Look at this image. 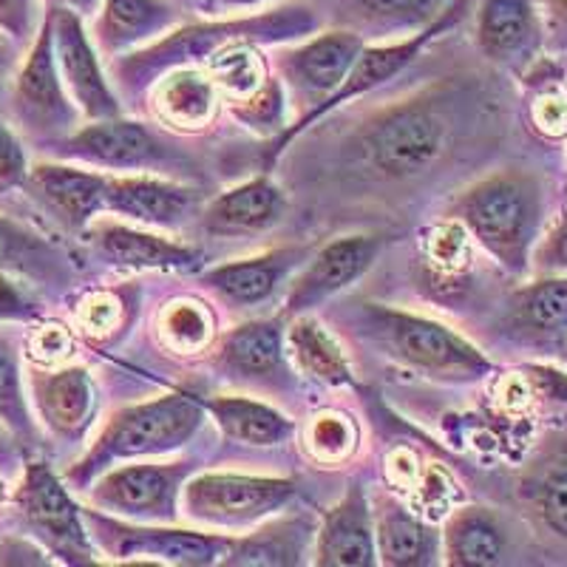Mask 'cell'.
Returning a JSON list of instances; mask_svg holds the SVG:
<instances>
[{"mask_svg": "<svg viewBox=\"0 0 567 567\" xmlns=\"http://www.w3.org/2000/svg\"><path fill=\"white\" fill-rule=\"evenodd\" d=\"M207 316L194 307V303H179L176 310H171L168 316V332L174 336V341L187 343V347H194V343H202L207 336Z\"/></svg>", "mask_w": 567, "mask_h": 567, "instance_id": "40", "label": "cell"}, {"mask_svg": "<svg viewBox=\"0 0 567 567\" xmlns=\"http://www.w3.org/2000/svg\"><path fill=\"white\" fill-rule=\"evenodd\" d=\"M60 154L111 171H162L174 162L171 142L142 123L120 116L97 120L89 128L71 134L60 145Z\"/></svg>", "mask_w": 567, "mask_h": 567, "instance_id": "10", "label": "cell"}, {"mask_svg": "<svg viewBox=\"0 0 567 567\" xmlns=\"http://www.w3.org/2000/svg\"><path fill=\"white\" fill-rule=\"evenodd\" d=\"M190 463L128 465L105 474L91 491V499L111 514L168 523L176 519V494L185 483Z\"/></svg>", "mask_w": 567, "mask_h": 567, "instance_id": "12", "label": "cell"}, {"mask_svg": "<svg viewBox=\"0 0 567 567\" xmlns=\"http://www.w3.org/2000/svg\"><path fill=\"white\" fill-rule=\"evenodd\" d=\"M378 250H381L378 236H347V239L329 241L312 258V265L292 281L284 312L287 316H301V312H310L312 307L341 292L354 278L363 276V270L372 265Z\"/></svg>", "mask_w": 567, "mask_h": 567, "instance_id": "16", "label": "cell"}, {"mask_svg": "<svg viewBox=\"0 0 567 567\" xmlns=\"http://www.w3.org/2000/svg\"><path fill=\"white\" fill-rule=\"evenodd\" d=\"M550 276H567V221H559L530 256Z\"/></svg>", "mask_w": 567, "mask_h": 567, "instance_id": "41", "label": "cell"}, {"mask_svg": "<svg viewBox=\"0 0 567 567\" xmlns=\"http://www.w3.org/2000/svg\"><path fill=\"white\" fill-rule=\"evenodd\" d=\"M176 3H182V7H190V9L199 7V0H176Z\"/></svg>", "mask_w": 567, "mask_h": 567, "instance_id": "47", "label": "cell"}, {"mask_svg": "<svg viewBox=\"0 0 567 567\" xmlns=\"http://www.w3.org/2000/svg\"><path fill=\"white\" fill-rule=\"evenodd\" d=\"M54 7H65V9H74L80 18H89V14H97L100 3L103 0H52Z\"/></svg>", "mask_w": 567, "mask_h": 567, "instance_id": "45", "label": "cell"}, {"mask_svg": "<svg viewBox=\"0 0 567 567\" xmlns=\"http://www.w3.org/2000/svg\"><path fill=\"white\" fill-rule=\"evenodd\" d=\"M0 420L20 434L32 432L23 386H20L18 352L7 336H0Z\"/></svg>", "mask_w": 567, "mask_h": 567, "instance_id": "36", "label": "cell"}, {"mask_svg": "<svg viewBox=\"0 0 567 567\" xmlns=\"http://www.w3.org/2000/svg\"><path fill=\"white\" fill-rule=\"evenodd\" d=\"M316 445L318 449H329L332 454H338L341 449L349 445V429L341 423V420L323 417L321 423L316 425Z\"/></svg>", "mask_w": 567, "mask_h": 567, "instance_id": "42", "label": "cell"}, {"mask_svg": "<svg viewBox=\"0 0 567 567\" xmlns=\"http://www.w3.org/2000/svg\"><path fill=\"white\" fill-rule=\"evenodd\" d=\"M0 270H20L32 276H52L60 270L54 250L27 227L0 219Z\"/></svg>", "mask_w": 567, "mask_h": 567, "instance_id": "34", "label": "cell"}, {"mask_svg": "<svg viewBox=\"0 0 567 567\" xmlns=\"http://www.w3.org/2000/svg\"><path fill=\"white\" fill-rule=\"evenodd\" d=\"M511 323L525 338L554 341L567 336V276H550L516 290L511 298Z\"/></svg>", "mask_w": 567, "mask_h": 567, "instance_id": "28", "label": "cell"}, {"mask_svg": "<svg viewBox=\"0 0 567 567\" xmlns=\"http://www.w3.org/2000/svg\"><path fill=\"white\" fill-rule=\"evenodd\" d=\"M284 109L287 103H284L281 80L267 78L256 94H250L247 100H241V105L233 109V114L256 131H276L284 125Z\"/></svg>", "mask_w": 567, "mask_h": 567, "instance_id": "37", "label": "cell"}, {"mask_svg": "<svg viewBox=\"0 0 567 567\" xmlns=\"http://www.w3.org/2000/svg\"><path fill=\"white\" fill-rule=\"evenodd\" d=\"M307 256H310V247H281V250H270L265 256L216 267V270L205 272L202 281L236 307H256V303L267 301Z\"/></svg>", "mask_w": 567, "mask_h": 567, "instance_id": "22", "label": "cell"}, {"mask_svg": "<svg viewBox=\"0 0 567 567\" xmlns=\"http://www.w3.org/2000/svg\"><path fill=\"white\" fill-rule=\"evenodd\" d=\"M374 530H378V554L389 567H425L437 559L440 536L434 528L420 523L398 499L381 496L374 511Z\"/></svg>", "mask_w": 567, "mask_h": 567, "instance_id": "26", "label": "cell"}, {"mask_svg": "<svg viewBox=\"0 0 567 567\" xmlns=\"http://www.w3.org/2000/svg\"><path fill=\"white\" fill-rule=\"evenodd\" d=\"M34 403L40 417L60 437H80L94 409V386L85 369L34 372Z\"/></svg>", "mask_w": 567, "mask_h": 567, "instance_id": "25", "label": "cell"}, {"mask_svg": "<svg viewBox=\"0 0 567 567\" xmlns=\"http://www.w3.org/2000/svg\"><path fill=\"white\" fill-rule=\"evenodd\" d=\"M301 539V525H276L245 542H233L230 554L221 565H296L303 550Z\"/></svg>", "mask_w": 567, "mask_h": 567, "instance_id": "33", "label": "cell"}, {"mask_svg": "<svg viewBox=\"0 0 567 567\" xmlns=\"http://www.w3.org/2000/svg\"><path fill=\"white\" fill-rule=\"evenodd\" d=\"M284 210H287V199L281 187L272 185L267 176H258L213 199L202 213V227L210 236H227V239L256 236L278 225Z\"/></svg>", "mask_w": 567, "mask_h": 567, "instance_id": "19", "label": "cell"}, {"mask_svg": "<svg viewBox=\"0 0 567 567\" xmlns=\"http://www.w3.org/2000/svg\"><path fill=\"white\" fill-rule=\"evenodd\" d=\"M452 219L508 272H525L545 219V190L528 171H496L452 202Z\"/></svg>", "mask_w": 567, "mask_h": 567, "instance_id": "3", "label": "cell"}, {"mask_svg": "<svg viewBox=\"0 0 567 567\" xmlns=\"http://www.w3.org/2000/svg\"><path fill=\"white\" fill-rule=\"evenodd\" d=\"M367 40L343 29H327L307 43L278 54L284 85L292 103L298 105V123L310 116L318 105L327 103L347 80L354 60L361 58Z\"/></svg>", "mask_w": 567, "mask_h": 567, "instance_id": "6", "label": "cell"}, {"mask_svg": "<svg viewBox=\"0 0 567 567\" xmlns=\"http://www.w3.org/2000/svg\"><path fill=\"white\" fill-rule=\"evenodd\" d=\"M105 185H109L105 174L69 168V165H38L27 176V187L34 199L43 202L65 227L74 230L89 225L103 210Z\"/></svg>", "mask_w": 567, "mask_h": 567, "instance_id": "20", "label": "cell"}, {"mask_svg": "<svg viewBox=\"0 0 567 567\" xmlns=\"http://www.w3.org/2000/svg\"><path fill=\"white\" fill-rule=\"evenodd\" d=\"M43 18L40 0H0V29L18 43L34 38Z\"/></svg>", "mask_w": 567, "mask_h": 567, "instance_id": "38", "label": "cell"}, {"mask_svg": "<svg viewBox=\"0 0 567 567\" xmlns=\"http://www.w3.org/2000/svg\"><path fill=\"white\" fill-rule=\"evenodd\" d=\"M162 116L168 123L182 128H199L210 123L213 109H216V83L202 78L199 71H174L156 94Z\"/></svg>", "mask_w": 567, "mask_h": 567, "instance_id": "32", "label": "cell"}, {"mask_svg": "<svg viewBox=\"0 0 567 567\" xmlns=\"http://www.w3.org/2000/svg\"><path fill=\"white\" fill-rule=\"evenodd\" d=\"M194 205V190L156 176H109L103 199V210L148 227H182Z\"/></svg>", "mask_w": 567, "mask_h": 567, "instance_id": "17", "label": "cell"}, {"mask_svg": "<svg viewBox=\"0 0 567 567\" xmlns=\"http://www.w3.org/2000/svg\"><path fill=\"white\" fill-rule=\"evenodd\" d=\"M270 3V0H199V12L205 14H230V12H247V9H258Z\"/></svg>", "mask_w": 567, "mask_h": 567, "instance_id": "43", "label": "cell"}, {"mask_svg": "<svg viewBox=\"0 0 567 567\" xmlns=\"http://www.w3.org/2000/svg\"><path fill=\"white\" fill-rule=\"evenodd\" d=\"M179 18L182 3L176 0H103L94 23V43L105 58H120L171 32Z\"/></svg>", "mask_w": 567, "mask_h": 567, "instance_id": "18", "label": "cell"}, {"mask_svg": "<svg viewBox=\"0 0 567 567\" xmlns=\"http://www.w3.org/2000/svg\"><path fill=\"white\" fill-rule=\"evenodd\" d=\"M539 0H477L474 40L480 52L505 69H525L542 45Z\"/></svg>", "mask_w": 567, "mask_h": 567, "instance_id": "15", "label": "cell"}, {"mask_svg": "<svg viewBox=\"0 0 567 567\" xmlns=\"http://www.w3.org/2000/svg\"><path fill=\"white\" fill-rule=\"evenodd\" d=\"M296 496L292 480L205 474L187 483L185 508L190 519L219 528H241L276 514Z\"/></svg>", "mask_w": 567, "mask_h": 567, "instance_id": "7", "label": "cell"}, {"mask_svg": "<svg viewBox=\"0 0 567 567\" xmlns=\"http://www.w3.org/2000/svg\"><path fill=\"white\" fill-rule=\"evenodd\" d=\"M519 496L542 528L567 539V452H554L530 465Z\"/></svg>", "mask_w": 567, "mask_h": 567, "instance_id": "29", "label": "cell"}, {"mask_svg": "<svg viewBox=\"0 0 567 567\" xmlns=\"http://www.w3.org/2000/svg\"><path fill=\"white\" fill-rule=\"evenodd\" d=\"M219 361L227 372L256 381L276 378L284 369V332L278 321H256L221 338Z\"/></svg>", "mask_w": 567, "mask_h": 567, "instance_id": "27", "label": "cell"}, {"mask_svg": "<svg viewBox=\"0 0 567 567\" xmlns=\"http://www.w3.org/2000/svg\"><path fill=\"white\" fill-rule=\"evenodd\" d=\"M83 516L89 519L91 534H97L103 548L116 559H156L165 565L205 567L225 561L236 542L230 536L194 534V530L134 528L91 511H83Z\"/></svg>", "mask_w": 567, "mask_h": 567, "instance_id": "8", "label": "cell"}, {"mask_svg": "<svg viewBox=\"0 0 567 567\" xmlns=\"http://www.w3.org/2000/svg\"><path fill=\"white\" fill-rule=\"evenodd\" d=\"M468 109L463 91L432 85L378 109L336 151V176L349 196L406 194L432 179L463 145Z\"/></svg>", "mask_w": 567, "mask_h": 567, "instance_id": "1", "label": "cell"}, {"mask_svg": "<svg viewBox=\"0 0 567 567\" xmlns=\"http://www.w3.org/2000/svg\"><path fill=\"white\" fill-rule=\"evenodd\" d=\"M210 69L216 85H221L239 103L250 97V94H256L267 80L265 65H261L258 54H252L247 49V43L225 45L221 52H216L210 58Z\"/></svg>", "mask_w": 567, "mask_h": 567, "instance_id": "35", "label": "cell"}, {"mask_svg": "<svg viewBox=\"0 0 567 567\" xmlns=\"http://www.w3.org/2000/svg\"><path fill=\"white\" fill-rule=\"evenodd\" d=\"M539 7L548 14L550 27L567 29V0H539Z\"/></svg>", "mask_w": 567, "mask_h": 567, "instance_id": "44", "label": "cell"}, {"mask_svg": "<svg viewBox=\"0 0 567 567\" xmlns=\"http://www.w3.org/2000/svg\"><path fill=\"white\" fill-rule=\"evenodd\" d=\"M12 45L7 43V40L0 38V85H3V80H7L9 69H12Z\"/></svg>", "mask_w": 567, "mask_h": 567, "instance_id": "46", "label": "cell"}, {"mask_svg": "<svg viewBox=\"0 0 567 567\" xmlns=\"http://www.w3.org/2000/svg\"><path fill=\"white\" fill-rule=\"evenodd\" d=\"M449 3L452 0H310L321 27L343 29L363 40L423 32Z\"/></svg>", "mask_w": 567, "mask_h": 567, "instance_id": "14", "label": "cell"}, {"mask_svg": "<svg viewBox=\"0 0 567 567\" xmlns=\"http://www.w3.org/2000/svg\"><path fill=\"white\" fill-rule=\"evenodd\" d=\"M49 20H52L54 58H58L60 78L69 85L71 97L78 100L80 111L91 120L120 116V103L105 83L97 49L85 34L83 18L74 9L52 7Z\"/></svg>", "mask_w": 567, "mask_h": 567, "instance_id": "13", "label": "cell"}, {"mask_svg": "<svg viewBox=\"0 0 567 567\" xmlns=\"http://www.w3.org/2000/svg\"><path fill=\"white\" fill-rule=\"evenodd\" d=\"M89 241L103 261L114 267H134V270H190L199 265V252L179 241H168L154 233H142L134 227L97 221L89 227Z\"/></svg>", "mask_w": 567, "mask_h": 567, "instance_id": "21", "label": "cell"}, {"mask_svg": "<svg viewBox=\"0 0 567 567\" xmlns=\"http://www.w3.org/2000/svg\"><path fill=\"white\" fill-rule=\"evenodd\" d=\"M287 347L292 349V358L298 361V367L307 374H312V378H318V381L329 383V386H343V383L352 381L347 358L338 349V343L312 318H298L292 323L290 336H287Z\"/></svg>", "mask_w": 567, "mask_h": 567, "instance_id": "31", "label": "cell"}, {"mask_svg": "<svg viewBox=\"0 0 567 567\" xmlns=\"http://www.w3.org/2000/svg\"><path fill=\"white\" fill-rule=\"evenodd\" d=\"M445 561L454 567H494L508 559L511 536L491 508L465 505L445 525Z\"/></svg>", "mask_w": 567, "mask_h": 567, "instance_id": "24", "label": "cell"}, {"mask_svg": "<svg viewBox=\"0 0 567 567\" xmlns=\"http://www.w3.org/2000/svg\"><path fill=\"white\" fill-rule=\"evenodd\" d=\"M27 156H23L18 136L0 123V194L27 185Z\"/></svg>", "mask_w": 567, "mask_h": 567, "instance_id": "39", "label": "cell"}, {"mask_svg": "<svg viewBox=\"0 0 567 567\" xmlns=\"http://www.w3.org/2000/svg\"><path fill=\"white\" fill-rule=\"evenodd\" d=\"M199 425L202 406L187 394H165L154 403L128 406L109 420L94 449L69 477L83 485L116 460L174 452L199 432Z\"/></svg>", "mask_w": 567, "mask_h": 567, "instance_id": "4", "label": "cell"}, {"mask_svg": "<svg viewBox=\"0 0 567 567\" xmlns=\"http://www.w3.org/2000/svg\"><path fill=\"white\" fill-rule=\"evenodd\" d=\"M363 329L389 358L445 381H477L494 363L449 327L409 312L363 307Z\"/></svg>", "mask_w": 567, "mask_h": 567, "instance_id": "5", "label": "cell"}, {"mask_svg": "<svg viewBox=\"0 0 567 567\" xmlns=\"http://www.w3.org/2000/svg\"><path fill=\"white\" fill-rule=\"evenodd\" d=\"M14 114L20 125L40 136H63L74 125L78 111L60 85L58 58H54V34L49 14L34 34L32 52L20 69L14 83Z\"/></svg>", "mask_w": 567, "mask_h": 567, "instance_id": "9", "label": "cell"}, {"mask_svg": "<svg viewBox=\"0 0 567 567\" xmlns=\"http://www.w3.org/2000/svg\"><path fill=\"white\" fill-rule=\"evenodd\" d=\"M20 514L27 516L34 534L71 561H91V545L83 528V514L71 503L69 491L60 485L45 463H32L14 496Z\"/></svg>", "mask_w": 567, "mask_h": 567, "instance_id": "11", "label": "cell"}, {"mask_svg": "<svg viewBox=\"0 0 567 567\" xmlns=\"http://www.w3.org/2000/svg\"><path fill=\"white\" fill-rule=\"evenodd\" d=\"M378 561L372 511L361 488H352L329 511L318 534V565L369 567Z\"/></svg>", "mask_w": 567, "mask_h": 567, "instance_id": "23", "label": "cell"}, {"mask_svg": "<svg viewBox=\"0 0 567 567\" xmlns=\"http://www.w3.org/2000/svg\"><path fill=\"white\" fill-rule=\"evenodd\" d=\"M207 409L216 414L225 434L245 445H276L292 434V423L276 409L247 398L207 400Z\"/></svg>", "mask_w": 567, "mask_h": 567, "instance_id": "30", "label": "cell"}, {"mask_svg": "<svg viewBox=\"0 0 567 567\" xmlns=\"http://www.w3.org/2000/svg\"><path fill=\"white\" fill-rule=\"evenodd\" d=\"M321 29V18L310 7V0H290L270 12L245 14V18H221L210 23L171 29L159 40L116 60L114 78L125 85L128 94H142L159 74L182 69L187 63L213 58L233 43H284L298 40Z\"/></svg>", "mask_w": 567, "mask_h": 567, "instance_id": "2", "label": "cell"}]
</instances>
